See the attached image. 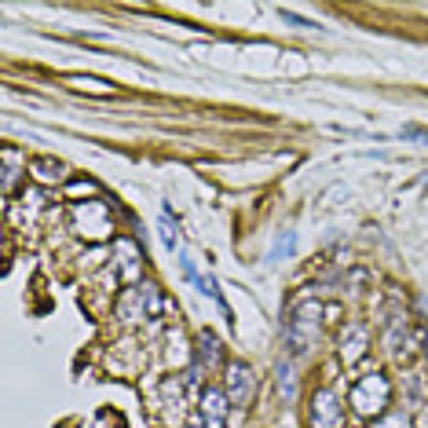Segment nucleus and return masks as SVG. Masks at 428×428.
<instances>
[{
    "label": "nucleus",
    "mask_w": 428,
    "mask_h": 428,
    "mask_svg": "<svg viewBox=\"0 0 428 428\" xmlns=\"http://www.w3.org/2000/svg\"><path fill=\"white\" fill-rule=\"evenodd\" d=\"M231 373H235L231 399H235V403H245V399H249V388H253V373H249V366H245V362H235V366H231Z\"/></svg>",
    "instance_id": "f257e3e1"
},
{
    "label": "nucleus",
    "mask_w": 428,
    "mask_h": 428,
    "mask_svg": "<svg viewBox=\"0 0 428 428\" xmlns=\"http://www.w3.org/2000/svg\"><path fill=\"white\" fill-rule=\"evenodd\" d=\"M205 413H209V428H224V395L220 392L205 395Z\"/></svg>",
    "instance_id": "f03ea898"
},
{
    "label": "nucleus",
    "mask_w": 428,
    "mask_h": 428,
    "mask_svg": "<svg viewBox=\"0 0 428 428\" xmlns=\"http://www.w3.org/2000/svg\"><path fill=\"white\" fill-rule=\"evenodd\" d=\"M161 242H165V249H176V245H179L176 227H168V213L161 216Z\"/></svg>",
    "instance_id": "7ed1b4c3"
},
{
    "label": "nucleus",
    "mask_w": 428,
    "mask_h": 428,
    "mask_svg": "<svg viewBox=\"0 0 428 428\" xmlns=\"http://www.w3.org/2000/svg\"><path fill=\"white\" fill-rule=\"evenodd\" d=\"M285 249H293V235H282V238H278V245H275V256H282Z\"/></svg>",
    "instance_id": "20e7f679"
},
{
    "label": "nucleus",
    "mask_w": 428,
    "mask_h": 428,
    "mask_svg": "<svg viewBox=\"0 0 428 428\" xmlns=\"http://www.w3.org/2000/svg\"><path fill=\"white\" fill-rule=\"evenodd\" d=\"M407 136H413V139H428V132H425V128H418V125H410Z\"/></svg>",
    "instance_id": "39448f33"
}]
</instances>
